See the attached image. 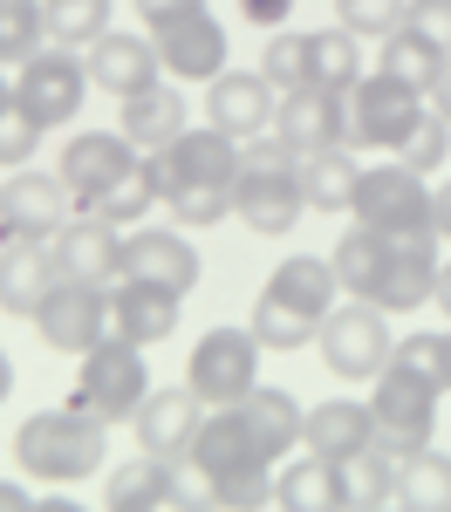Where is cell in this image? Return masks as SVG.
<instances>
[{
    "mask_svg": "<svg viewBox=\"0 0 451 512\" xmlns=\"http://www.w3.org/2000/svg\"><path fill=\"white\" fill-rule=\"evenodd\" d=\"M158 171V205L178 226H219L233 219V185H240V137H226L219 123L171 137L164 151H144Z\"/></svg>",
    "mask_w": 451,
    "mask_h": 512,
    "instance_id": "cell-1",
    "label": "cell"
},
{
    "mask_svg": "<svg viewBox=\"0 0 451 512\" xmlns=\"http://www.w3.org/2000/svg\"><path fill=\"white\" fill-rule=\"evenodd\" d=\"M110 458V424L89 410V403H69V410H35L21 417L14 431V465L41 485H76V478L103 472Z\"/></svg>",
    "mask_w": 451,
    "mask_h": 512,
    "instance_id": "cell-2",
    "label": "cell"
},
{
    "mask_svg": "<svg viewBox=\"0 0 451 512\" xmlns=\"http://www.w3.org/2000/svg\"><path fill=\"white\" fill-rule=\"evenodd\" d=\"M301 151L281 137H246L240 144V185H233V219L260 239H287L301 226Z\"/></svg>",
    "mask_w": 451,
    "mask_h": 512,
    "instance_id": "cell-3",
    "label": "cell"
},
{
    "mask_svg": "<svg viewBox=\"0 0 451 512\" xmlns=\"http://www.w3.org/2000/svg\"><path fill=\"white\" fill-rule=\"evenodd\" d=\"M151 396V362H144V342L130 335H103L96 349L82 355V376H76V403H89L103 424H130Z\"/></svg>",
    "mask_w": 451,
    "mask_h": 512,
    "instance_id": "cell-4",
    "label": "cell"
},
{
    "mask_svg": "<svg viewBox=\"0 0 451 512\" xmlns=\"http://www.w3.org/2000/svg\"><path fill=\"white\" fill-rule=\"evenodd\" d=\"M315 349H322V362L342 376V383H376V376H383V362L397 355L390 308L356 301V294H349V308L335 301V308H328V321H322V335H315Z\"/></svg>",
    "mask_w": 451,
    "mask_h": 512,
    "instance_id": "cell-5",
    "label": "cell"
},
{
    "mask_svg": "<svg viewBox=\"0 0 451 512\" xmlns=\"http://www.w3.org/2000/svg\"><path fill=\"white\" fill-rule=\"evenodd\" d=\"M369 417H376V444H390L397 458H410V451H424L431 431H438V390L390 355L383 376L369 383Z\"/></svg>",
    "mask_w": 451,
    "mask_h": 512,
    "instance_id": "cell-6",
    "label": "cell"
},
{
    "mask_svg": "<svg viewBox=\"0 0 451 512\" xmlns=\"http://www.w3.org/2000/svg\"><path fill=\"white\" fill-rule=\"evenodd\" d=\"M363 226H376L383 239H410V233H438L431 219V185L417 164H369L363 185H356V205H349Z\"/></svg>",
    "mask_w": 451,
    "mask_h": 512,
    "instance_id": "cell-7",
    "label": "cell"
},
{
    "mask_svg": "<svg viewBox=\"0 0 451 512\" xmlns=\"http://www.w3.org/2000/svg\"><path fill=\"white\" fill-rule=\"evenodd\" d=\"M96 82H89V62H82L76 48H35L21 69H14V103L41 123V130H62V123H76L82 96H89Z\"/></svg>",
    "mask_w": 451,
    "mask_h": 512,
    "instance_id": "cell-8",
    "label": "cell"
},
{
    "mask_svg": "<svg viewBox=\"0 0 451 512\" xmlns=\"http://www.w3.org/2000/svg\"><path fill=\"white\" fill-rule=\"evenodd\" d=\"M76 212L82 205H76V192L62 185V171L21 164V171L0 178V246H14V239H55Z\"/></svg>",
    "mask_w": 451,
    "mask_h": 512,
    "instance_id": "cell-9",
    "label": "cell"
},
{
    "mask_svg": "<svg viewBox=\"0 0 451 512\" xmlns=\"http://www.w3.org/2000/svg\"><path fill=\"white\" fill-rule=\"evenodd\" d=\"M185 383L219 410V403H240L260 390V335L253 328H205L192 362H185Z\"/></svg>",
    "mask_w": 451,
    "mask_h": 512,
    "instance_id": "cell-10",
    "label": "cell"
},
{
    "mask_svg": "<svg viewBox=\"0 0 451 512\" xmlns=\"http://www.w3.org/2000/svg\"><path fill=\"white\" fill-rule=\"evenodd\" d=\"M424 117V96L404 89L397 76H356L349 89V144H369V151H404V137Z\"/></svg>",
    "mask_w": 451,
    "mask_h": 512,
    "instance_id": "cell-11",
    "label": "cell"
},
{
    "mask_svg": "<svg viewBox=\"0 0 451 512\" xmlns=\"http://www.w3.org/2000/svg\"><path fill=\"white\" fill-rule=\"evenodd\" d=\"M185 465L199 472V485L246 478V472H274V458H267V444H260V431H253V424H246L240 403H219V410L205 417L199 437H192V451H185Z\"/></svg>",
    "mask_w": 451,
    "mask_h": 512,
    "instance_id": "cell-12",
    "label": "cell"
},
{
    "mask_svg": "<svg viewBox=\"0 0 451 512\" xmlns=\"http://www.w3.org/2000/svg\"><path fill=\"white\" fill-rule=\"evenodd\" d=\"M35 335L62 355H89L110 328V287H89V280H55L48 301L35 308Z\"/></svg>",
    "mask_w": 451,
    "mask_h": 512,
    "instance_id": "cell-13",
    "label": "cell"
},
{
    "mask_svg": "<svg viewBox=\"0 0 451 512\" xmlns=\"http://www.w3.org/2000/svg\"><path fill=\"white\" fill-rule=\"evenodd\" d=\"M144 35L158 41V62L171 82H212L219 69H226V28L212 21V7H185V14H164V21H151Z\"/></svg>",
    "mask_w": 451,
    "mask_h": 512,
    "instance_id": "cell-14",
    "label": "cell"
},
{
    "mask_svg": "<svg viewBox=\"0 0 451 512\" xmlns=\"http://www.w3.org/2000/svg\"><path fill=\"white\" fill-rule=\"evenodd\" d=\"M281 110V89L267 82V69H219L205 82V123H219L226 137H267Z\"/></svg>",
    "mask_w": 451,
    "mask_h": 512,
    "instance_id": "cell-15",
    "label": "cell"
},
{
    "mask_svg": "<svg viewBox=\"0 0 451 512\" xmlns=\"http://www.w3.org/2000/svg\"><path fill=\"white\" fill-rule=\"evenodd\" d=\"M274 137L294 144L301 158H308V151H335V144H349V96H342V89H315V82L281 89Z\"/></svg>",
    "mask_w": 451,
    "mask_h": 512,
    "instance_id": "cell-16",
    "label": "cell"
},
{
    "mask_svg": "<svg viewBox=\"0 0 451 512\" xmlns=\"http://www.w3.org/2000/svg\"><path fill=\"white\" fill-rule=\"evenodd\" d=\"M137 158H144V151H137L123 130H76V137L62 144V164H55V171H62V185L76 192V205L89 212Z\"/></svg>",
    "mask_w": 451,
    "mask_h": 512,
    "instance_id": "cell-17",
    "label": "cell"
},
{
    "mask_svg": "<svg viewBox=\"0 0 451 512\" xmlns=\"http://www.w3.org/2000/svg\"><path fill=\"white\" fill-rule=\"evenodd\" d=\"M48 246H55V274L62 280H89V287H117L123 280V226L96 219V212H76Z\"/></svg>",
    "mask_w": 451,
    "mask_h": 512,
    "instance_id": "cell-18",
    "label": "cell"
},
{
    "mask_svg": "<svg viewBox=\"0 0 451 512\" xmlns=\"http://www.w3.org/2000/svg\"><path fill=\"white\" fill-rule=\"evenodd\" d=\"M123 274L171 287V294H192L199 287V253L178 226H130L123 233Z\"/></svg>",
    "mask_w": 451,
    "mask_h": 512,
    "instance_id": "cell-19",
    "label": "cell"
},
{
    "mask_svg": "<svg viewBox=\"0 0 451 512\" xmlns=\"http://www.w3.org/2000/svg\"><path fill=\"white\" fill-rule=\"evenodd\" d=\"M205 410H212V403H205L192 383H178V390H151L130 424H137V444H144L151 458H185L192 437H199V424H205Z\"/></svg>",
    "mask_w": 451,
    "mask_h": 512,
    "instance_id": "cell-20",
    "label": "cell"
},
{
    "mask_svg": "<svg viewBox=\"0 0 451 512\" xmlns=\"http://www.w3.org/2000/svg\"><path fill=\"white\" fill-rule=\"evenodd\" d=\"M178 458H151V451H137V465H123V472L103 478V506L110 512H158V506H205V485H178L171 472Z\"/></svg>",
    "mask_w": 451,
    "mask_h": 512,
    "instance_id": "cell-21",
    "label": "cell"
},
{
    "mask_svg": "<svg viewBox=\"0 0 451 512\" xmlns=\"http://www.w3.org/2000/svg\"><path fill=\"white\" fill-rule=\"evenodd\" d=\"M82 62H89V82H96L103 96H117V103H123V96H137V89H151V82L164 76L158 41H151V35H117V28L96 41Z\"/></svg>",
    "mask_w": 451,
    "mask_h": 512,
    "instance_id": "cell-22",
    "label": "cell"
},
{
    "mask_svg": "<svg viewBox=\"0 0 451 512\" xmlns=\"http://www.w3.org/2000/svg\"><path fill=\"white\" fill-rule=\"evenodd\" d=\"M178 308H185V294L151 287V280H130V274H123L117 287H110V328L130 335V342H144V349H158L164 335L178 328Z\"/></svg>",
    "mask_w": 451,
    "mask_h": 512,
    "instance_id": "cell-23",
    "label": "cell"
},
{
    "mask_svg": "<svg viewBox=\"0 0 451 512\" xmlns=\"http://www.w3.org/2000/svg\"><path fill=\"white\" fill-rule=\"evenodd\" d=\"M55 246L48 239H14V246H0V308L21 321H35V308L48 301V287H55Z\"/></svg>",
    "mask_w": 451,
    "mask_h": 512,
    "instance_id": "cell-24",
    "label": "cell"
},
{
    "mask_svg": "<svg viewBox=\"0 0 451 512\" xmlns=\"http://www.w3.org/2000/svg\"><path fill=\"white\" fill-rule=\"evenodd\" d=\"M397 472H404V458L390 444H363V451L335 458V499H342V512L397 506Z\"/></svg>",
    "mask_w": 451,
    "mask_h": 512,
    "instance_id": "cell-25",
    "label": "cell"
},
{
    "mask_svg": "<svg viewBox=\"0 0 451 512\" xmlns=\"http://www.w3.org/2000/svg\"><path fill=\"white\" fill-rule=\"evenodd\" d=\"M117 130L137 144V151H164L171 137H185V89L171 76H158L151 89H137V96H123V117Z\"/></svg>",
    "mask_w": 451,
    "mask_h": 512,
    "instance_id": "cell-26",
    "label": "cell"
},
{
    "mask_svg": "<svg viewBox=\"0 0 451 512\" xmlns=\"http://www.w3.org/2000/svg\"><path fill=\"white\" fill-rule=\"evenodd\" d=\"M301 444L315 451V458H349V451H363V444H376V417H369V403H356V396H328V403H315L308 410V431H301Z\"/></svg>",
    "mask_w": 451,
    "mask_h": 512,
    "instance_id": "cell-27",
    "label": "cell"
},
{
    "mask_svg": "<svg viewBox=\"0 0 451 512\" xmlns=\"http://www.w3.org/2000/svg\"><path fill=\"white\" fill-rule=\"evenodd\" d=\"M335 280H342V294H356V301H376V287H383V274H390V239L376 233V226H349V233L335 239Z\"/></svg>",
    "mask_w": 451,
    "mask_h": 512,
    "instance_id": "cell-28",
    "label": "cell"
},
{
    "mask_svg": "<svg viewBox=\"0 0 451 512\" xmlns=\"http://www.w3.org/2000/svg\"><path fill=\"white\" fill-rule=\"evenodd\" d=\"M356 185H363V164L349 158L342 144L301 158V198H308V212H349L356 205Z\"/></svg>",
    "mask_w": 451,
    "mask_h": 512,
    "instance_id": "cell-29",
    "label": "cell"
},
{
    "mask_svg": "<svg viewBox=\"0 0 451 512\" xmlns=\"http://www.w3.org/2000/svg\"><path fill=\"white\" fill-rule=\"evenodd\" d=\"M281 301H294L301 315L328 321V308H335V294H342V280H335V260H315V253H287L281 267H274V280H267Z\"/></svg>",
    "mask_w": 451,
    "mask_h": 512,
    "instance_id": "cell-30",
    "label": "cell"
},
{
    "mask_svg": "<svg viewBox=\"0 0 451 512\" xmlns=\"http://www.w3.org/2000/svg\"><path fill=\"white\" fill-rule=\"evenodd\" d=\"M274 506L281 512H342V499H335V465L315 458V451L281 458V472H274Z\"/></svg>",
    "mask_w": 451,
    "mask_h": 512,
    "instance_id": "cell-31",
    "label": "cell"
},
{
    "mask_svg": "<svg viewBox=\"0 0 451 512\" xmlns=\"http://www.w3.org/2000/svg\"><path fill=\"white\" fill-rule=\"evenodd\" d=\"M240 410H246V424L260 431V444H267L274 465L294 458V444H301V431H308V410H301L294 396L287 390H253V396H240Z\"/></svg>",
    "mask_w": 451,
    "mask_h": 512,
    "instance_id": "cell-32",
    "label": "cell"
},
{
    "mask_svg": "<svg viewBox=\"0 0 451 512\" xmlns=\"http://www.w3.org/2000/svg\"><path fill=\"white\" fill-rule=\"evenodd\" d=\"M445 62H451V55L431 35L397 28V35H383V62H376V69H383V76H397L404 89H417V96H431V82L445 76Z\"/></svg>",
    "mask_w": 451,
    "mask_h": 512,
    "instance_id": "cell-33",
    "label": "cell"
},
{
    "mask_svg": "<svg viewBox=\"0 0 451 512\" xmlns=\"http://www.w3.org/2000/svg\"><path fill=\"white\" fill-rule=\"evenodd\" d=\"M397 506L404 512H451V458L438 444L410 451L404 472H397Z\"/></svg>",
    "mask_w": 451,
    "mask_h": 512,
    "instance_id": "cell-34",
    "label": "cell"
},
{
    "mask_svg": "<svg viewBox=\"0 0 451 512\" xmlns=\"http://www.w3.org/2000/svg\"><path fill=\"white\" fill-rule=\"evenodd\" d=\"M356 76H363V55H356V35L335 21V28H308V82L315 89H356Z\"/></svg>",
    "mask_w": 451,
    "mask_h": 512,
    "instance_id": "cell-35",
    "label": "cell"
},
{
    "mask_svg": "<svg viewBox=\"0 0 451 512\" xmlns=\"http://www.w3.org/2000/svg\"><path fill=\"white\" fill-rule=\"evenodd\" d=\"M246 328L260 335V349H308V342L322 335V321L301 315L294 301H281L274 287H260V294H253V321H246Z\"/></svg>",
    "mask_w": 451,
    "mask_h": 512,
    "instance_id": "cell-36",
    "label": "cell"
},
{
    "mask_svg": "<svg viewBox=\"0 0 451 512\" xmlns=\"http://www.w3.org/2000/svg\"><path fill=\"white\" fill-rule=\"evenodd\" d=\"M41 14H48V41L55 48H76V55H89L96 41L110 35V0H41Z\"/></svg>",
    "mask_w": 451,
    "mask_h": 512,
    "instance_id": "cell-37",
    "label": "cell"
},
{
    "mask_svg": "<svg viewBox=\"0 0 451 512\" xmlns=\"http://www.w3.org/2000/svg\"><path fill=\"white\" fill-rule=\"evenodd\" d=\"M151 205H158V171H151V158H137V164L117 178V185H110V192L89 205V212L130 233V226H144V212H151Z\"/></svg>",
    "mask_w": 451,
    "mask_h": 512,
    "instance_id": "cell-38",
    "label": "cell"
},
{
    "mask_svg": "<svg viewBox=\"0 0 451 512\" xmlns=\"http://www.w3.org/2000/svg\"><path fill=\"white\" fill-rule=\"evenodd\" d=\"M35 48H48L41 0H0V69H21Z\"/></svg>",
    "mask_w": 451,
    "mask_h": 512,
    "instance_id": "cell-39",
    "label": "cell"
},
{
    "mask_svg": "<svg viewBox=\"0 0 451 512\" xmlns=\"http://www.w3.org/2000/svg\"><path fill=\"white\" fill-rule=\"evenodd\" d=\"M397 362L417 369L438 396H451V328H438V335H424V328L404 335V342H397Z\"/></svg>",
    "mask_w": 451,
    "mask_h": 512,
    "instance_id": "cell-40",
    "label": "cell"
},
{
    "mask_svg": "<svg viewBox=\"0 0 451 512\" xmlns=\"http://www.w3.org/2000/svg\"><path fill=\"white\" fill-rule=\"evenodd\" d=\"M397 158H404V164H417V171L431 178V171H438V164L451 158V123L438 117V110H424V117H417V130L404 137V151H397Z\"/></svg>",
    "mask_w": 451,
    "mask_h": 512,
    "instance_id": "cell-41",
    "label": "cell"
},
{
    "mask_svg": "<svg viewBox=\"0 0 451 512\" xmlns=\"http://www.w3.org/2000/svg\"><path fill=\"white\" fill-rule=\"evenodd\" d=\"M260 69H267V82H274V89H301V82H308V35L281 28V35L267 41Z\"/></svg>",
    "mask_w": 451,
    "mask_h": 512,
    "instance_id": "cell-42",
    "label": "cell"
},
{
    "mask_svg": "<svg viewBox=\"0 0 451 512\" xmlns=\"http://www.w3.org/2000/svg\"><path fill=\"white\" fill-rule=\"evenodd\" d=\"M41 137H48V130H41V123L28 117L21 103H7V110H0V171L35 164V144H41Z\"/></svg>",
    "mask_w": 451,
    "mask_h": 512,
    "instance_id": "cell-43",
    "label": "cell"
},
{
    "mask_svg": "<svg viewBox=\"0 0 451 512\" xmlns=\"http://www.w3.org/2000/svg\"><path fill=\"white\" fill-rule=\"evenodd\" d=\"M335 7H342V28H349V35L383 41V35H397V28H404V7H410V0H335Z\"/></svg>",
    "mask_w": 451,
    "mask_h": 512,
    "instance_id": "cell-44",
    "label": "cell"
},
{
    "mask_svg": "<svg viewBox=\"0 0 451 512\" xmlns=\"http://www.w3.org/2000/svg\"><path fill=\"white\" fill-rule=\"evenodd\" d=\"M205 506H274V472H246L205 485Z\"/></svg>",
    "mask_w": 451,
    "mask_h": 512,
    "instance_id": "cell-45",
    "label": "cell"
},
{
    "mask_svg": "<svg viewBox=\"0 0 451 512\" xmlns=\"http://www.w3.org/2000/svg\"><path fill=\"white\" fill-rule=\"evenodd\" d=\"M404 28L431 35V41L451 55V0H410V7H404Z\"/></svg>",
    "mask_w": 451,
    "mask_h": 512,
    "instance_id": "cell-46",
    "label": "cell"
},
{
    "mask_svg": "<svg viewBox=\"0 0 451 512\" xmlns=\"http://www.w3.org/2000/svg\"><path fill=\"white\" fill-rule=\"evenodd\" d=\"M240 21L253 35H281L287 21H294V0H240Z\"/></svg>",
    "mask_w": 451,
    "mask_h": 512,
    "instance_id": "cell-47",
    "label": "cell"
},
{
    "mask_svg": "<svg viewBox=\"0 0 451 512\" xmlns=\"http://www.w3.org/2000/svg\"><path fill=\"white\" fill-rule=\"evenodd\" d=\"M185 7H199V0H137V21L151 28V21H164V14H185Z\"/></svg>",
    "mask_w": 451,
    "mask_h": 512,
    "instance_id": "cell-48",
    "label": "cell"
},
{
    "mask_svg": "<svg viewBox=\"0 0 451 512\" xmlns=\"http://www.w3.org/2000/svg\"><path fill=\"white\" fill-rule=\"evenodd\" d=\"M424 103H431V110H438V117L451 123V62H445V76L431 82V96H424Z\"/></svg>",
    "mask_w": 451,
    "mask_h": 512,
    "instance_id": "cell-49",
    "label": "cell"
},
{
    "mask_svg": "<svg viewBox=\"0 0 451 512\" xmlns=\"http://www.w3.org/2000/svg\"><path fill=\"white\" fill-rule=\"evenodd\" d=\"M431 219H438V239H451V185L431 192Z\"/></svg>",
    "mask_w": 451,
    "mask_h": 512,
    "instance_id": "cell-50",
    "label": "cell"
},
{
    "mask_svg": "<svg viewBox=\"0 0 451 512\" xmlns=\"http://www.w3.org/2000/svg\"><path fill=\"white\" fill-rule=\"evenodd\" d=\"M21 506H35V492H28V485H7V478H0V512H21Z\"/></svg>",
    "mask_w": 451,
    "mask_h": 512,
    "instance_id": "cell-51",
    "label": "cell"
},
{
    "mask_svg": "<svg viewBox=\"0 0 451 512\" xmlns=\"http://www.w3.org/2000/svg\"><path fill=\"white\" fill-rule=\"evenodd\" d=\"M438 308H445V321H451V260L438 267Z\"/></svg>",
    "mask_w": 451,
    "mask_h": 512,
    "instance_id": "cell-52",
    "label": "cell"
},
{
    "mask_svg": "<svg viewBox=\"0 0 451 512\" xmlns=\"http://www.w3.org/2000/svg\"><path fill=\"white\" fill-rule=\"evenodd\" d=\"M14 396V362H7V349H0V403Z\"/></svg>",
    "mask_w": 451,
    "mask_h": 512,
    "instance_id": "cell-53",
    "label": "cell"
},
{
    "mask_svg": "<svg viewBox=\"0 0 451 512\" xmlns=\"http://www.w3.org/2000/svg\"><path fill=\"white\" fill-rule=\"evenodd\" d=\"M14 103V69H0V110Z\"/></svg>",
    "mask_w": 451,
    "mask_h": 512,
    "instance_id": "cell-54",
    "label": "cell"
}]
</instances>
